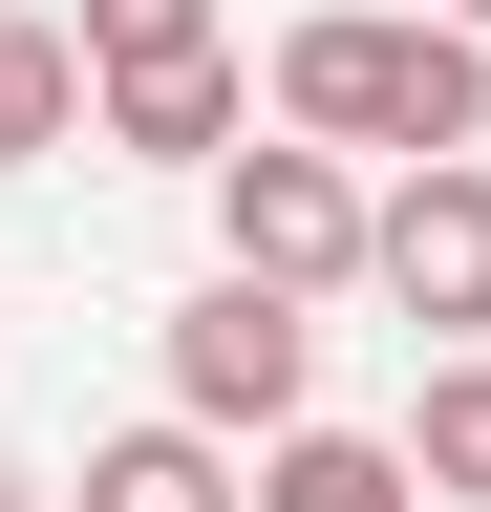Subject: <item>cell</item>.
I'll return each mask as SVG.
<instances>
[{
  "mask_svg": "<svg viewBox=\"0 0 491 512\" xmlns=\"http://www.w3.org/2000/svg\"><path fill=\"white\" fill-rule=\"evenodd\" d=\"M65 128H86V43L65 22H0V171H43Z\"/></svg>",
  "mask_w": 491,
  "mask_h": 512,
  "instance_id": "cell-9",
  "label": "cell"
},
{
  "mask_svg": "<svg viewBox=\"0 0 491 512\" xmlns=\"http://www.w3.org/2000/svg\"><path fill=\"white\" fill-rule=\"evenodd\" d=\"M235 512H427V470H406V427H257V491Z\"/></svg>",
  "mask_w": 491,
  "mask_h": 512,
  "instance_id": "cell-5",
  "label": "cell"
},
{
  "mask_svg": "<svg viewBox=\"0 0 491 512\" xmlns=\"http://www.w3.org/2000/svg\"><path fill=\"white\" fill-rule=\"evenodd\" d=\"M449 22H491V0H449Z\"/></svg>",
  "mask_w": 491,
  "mask_h": 512,
  "instance_id": "cell-11",
  "label": "cell"
},
{
  "mask_svg": "<svg viewBox=\"0 0 491 512\" xmlns=\"http://www.w3.org/2000/svg\"><path fill=\"white\" fill-rule=\"evenodd\" d=\"M65 43H86V86H129V64H214L235 22H214V0H86Z\"/></svg>",
  "mask_w": 491,
  "mask_h": 512,
  "instance_id": "cell-10",
  "label": "cell"
},
{
  "mask_svg": "<svg viewBox=\"0 0 491 512\" xmlns=\"http://www.w3.org/2000/svg\"><path fill=\"white\" fill-rule=\"evenodd\" d=\"M214 256H257V278H299V299H342V278H363V150H321V128L214 150Z\"/></svg>",
  "mask_w": 491,
  "mask_h": 512,
  "instance_id": "cell-4",
  "label": "cell"
},
{
  "mask_svg": "<svg viewBox=\"0 0 491 512\" xmlns=\"http://www.w3.org/2000/svg\"><path fill=\"white\" fill-rule=\"evenodd\" d=\"M86 128L150 150V171H214L235 128H257V86H235V43H214V64H129V86H86Z\"/></svg>",
  "mask_w": 491,
  "mask_h": 512,
  "instance_id": "cell-6",
  "label": "cell"
},
{
  "mask_svg": "<svg viewBox=\"0 0 491 512\" xmlns=\"http://www.w3.org/2000/svg\"><path fill=\"white\" fill-rule=\"evenodd\" d=\"M171 406H193V427H235V448H257V427H299V406H321V299H299V278H257V256H214V278L171 299Z\"/></svg>",
  "mask_w": 491,
  "mask_h": 512,
  "instance_id": "cell-2",
  "label": "cell"
},
{
  "mask_svg": "<svg viewBox=\"0 0 491 512\" xmlns=\"http://www.w3.org/2000/svg\"><path fill=\"white\" fill-rule=\"evenodd\" d=\"M278 128H321V150H491V22H449V0H299L278 22Z\"/></svg>",
  "mask_w": 491,
  "mask_h": 512,
  "instance_id": "cell-1",
  "label": "cell"
},
{
  "mask_svg": "<svg viewBox=\"0 0 491 512\" xmlns=\"http://www.w3.org/2000/svg\"><path fill=\"white\" fill-rule=\"evenodd\" d=\"M406 470H427V512H491V342H449V363H427Z\"/></svg>",
  "mask_w": 491,
  "mask_h": 512,
  "instance_id": "cell-8",
  "label": "cell"
},
{
  "mask_svg": "<svg viewBox=\"0 0 491 512\" xmlns=\"http://www.w3.org/2000/svg\"><path fill=\"white\" fill-rule=\"evenodd\" d=\"M257 470H235V427H193V406H150V427H107L86 448V491L65 512H235Z\"/></svg>",
  "mask_w": 491,
  "mask_h": 512,
  "instance_id": "cell-7",
  "label": "cell"
},
{
  "mask_svg": "<svg viewBox=\"0 0 491 512\" xmlns=\"http://www.w3.org/2000/svg\"><path fill=\"white\" fill-rule=\"evenodd\" d=\"M363 278L406 299V342H491V150H385Z\"/></svg>",
  "mask_w": 491,
  "mask_h": 512,
  "instance_id": "cell-3",
  "label": "cell"
}]
</instances>
